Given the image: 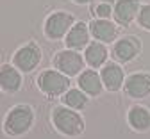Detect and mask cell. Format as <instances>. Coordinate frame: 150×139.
Returning <instances> with one entry per match:
<instances>
[{"instance_id": "cell-1", "label": "cell", "mask_w": 150, "mask_h": 139, "mask_svg": "<svg viewBox=\"0 0 150 139\" xmlns=\"http://www.w3.org/2000/svg\"><path fill=\"white\" fill-rule=\"evenodd\" d=\"M52 121L64 135H79L84 130V120L70 107H55L52 111Z\"/></svg>"}, {"instance_id": "cell-2", "label": "cell", "mask_w": 150, "mask_h": 139, "mask_svg": "<svg viewBox=\"0 0 150 139\" xmlns=\"http://www.w3.org/2000/svg\"><path fill=\"white\" fill-rule=\"evenodd\" d=\"M32 120H34V112L29 105H16L6 116L4 128L9 135H22L30 128Z\"/></svg>"}, {"instance_id": "cell-3", "label": "cell", "mask_w": 150, "mask_h": 139, "mask_svg": "<svg viewBox=\"0 0 150 139\" xmlns=\"http://www.w3.org/2000/svg\"><path fill=\"white\" fill-rule=\"evenodd\" d=\"M38 86L48 96H59L68 91L70 78L57 70H47L38 77Z\"/></svg>"}, {"instance_id": "cell-4", "label": "cell", "mask_w": 150, "mask_h": 139, "mask_svg": "<svg viewBox=\"0 0 150 139\" xmlns=\"http://www.w3.org/2000/svg\"><path fill=\"white\" fill-rule=\"evenodd\" d=\"M75 20L66 11H55L52 13L45 22V36L48 39H61L68 34V30L73 27Z\"/></svg>"}, {"instance_id": "cell-5", "label": "cell", "mask_w": 150, "mask_h": 139, "mask_svg": "<svg viewBox=\"0 0 150 139\" xmlns=\"http://www.w3.org/2000/svg\"><path fill=\"white\" fill-rule=\"evenodd\" d=\"M54 66L57 71L64 73L66 77H73V75H79L84 70V61H82V55L75 50H61L55 54L54 57Z\"/></svg>"}, {"instance_id": "cell-6", "label": "cell", "mask_w": 150, "mask_h": 139, "mask_svg": "<svg viewBox=\"0 0 150 139\" xmlns=\"http://www.w3.org/2000/svg\"><path fill=\"white\" fill-rule=\"evenodd\" d=\"M139 0H115V6H112V18L118 25L129 27L130 23L138 18L139 13Z\"/></svg>"}, {"instance_id": "cell-7", "label": "cell", "mask_w": 150, "mask_h": 139, "mask_svg": "<svg viewBox=\"0 0 150 139\" xmlns=\"http://www.w3.org/2000/svg\"><path fill=\"white\" fill-rule=\"evenodd\" d=\"M41 61V50L38 45L29 43L25 47H22L20 50H16L14 57H13V63L18 70L22 71H32Z\"/></svg>"}, {"instance_id": "cell-8", "label": "cell", "mask_w": 150, "mask_h": 139, "mask_svg": "<svg viewBox=\"0 0 150 139\" xmlns=\"http://www.w3.org/2000/svg\"><path fill=\"white\" fill-rule=\"evenodd\" d=\"M139 52H141V43L134 36H125L122 39H118L115 43V47H112V55H115V59L120 63L134 61L139 55Z\"/></svg>"}, {"instance_id": "cell-9", "label": "cell", "mask_w": 150, "mask_h": 139, "mask_svg": "<svg viewBox=\"0 0 150 139\" xmlns=\"http://www.w3.org/2000/svg\"><path fill=\"white\" fill-rule=\"evenodd\" d=\"M125 93L130 98H145L150 95V75L148 73H132L125 78Z\"/></svg>"}, {"instance_id": "cell-10", "label": "cell", "mask_w": 150, "mask_h": 139, "mask_svg": "<svg viewBox=\"0 0 150 139\" xmlns=\"http://www.w3.org/2000/svg\"><path fill=\"white\" fill-rule=\"evenodd\" d=\"M88 27H89V34L95 37L97 41H100V43H111V41H115V37L118 34L116 25L111 23L109 20L95 18Z\"/></svg>"}, {"instance_id": "cell-11", "label": "cell", "mask_w": 150, "mask_h": 139, "mask_svg": "<svg viewBox=\"0 0 150 139\" xmlns=\"http://www.w3.org/2000/svg\"><path fill=\"white\" fill-rule=\"evenodd\" d=\"M100 78H102V84L105 86L107 91H118L123 86L125 75H123V70H122L120 64H116V63H107L102 68Z\"/></svg>"}, {"instance_id": "cell-12", "label": "cell", "mask_w": 150, "mask_h": 139, "mask_svg": "<svg viewBox=\"0 0 150 139\" xmlns=\"http://www.w3.org/2000/svg\"><path fill=\"white\" fill-rule=\"evenodd\" d=\"M88 41H89V27L82 22H77L68 30L64 43L70 50L77 52V50H82L84 47H88Z\"/></svg>"}, {"instance_id": "cell-13", "label": "cell", "mask_w": 150, "mask_h": 139, "mask_svg": "<svg viewBox=\"0 0 150 139\" xmlns=\"http://www.w3.org/2000/svg\"><path fill=\"white\" fill-rule=\"evenodd\" d=\"M77 84H79V87H81L86 95H89V96L100 95V93H102V87H104L102 78H100V75H98L95 70H86V71H82V73L79 75Z\"/></svg>"}, {"instance_id": "cell-14", "label": "cell", "mask_w": 150, "mask_h": 139, "mask_svg": "<svg viewBox=\"0 0 150 139\" xmlns=\"http://www.w3.org/2000/svg\"><path fill=\"white\" fill-rule=\"evenodd\" d=\"M127 120L134 130H139V132L148 130L150 128V111L143 105H134V107H130Z\"/></svg>"}, {"instance_id": "cell-15", "label": "cell", "mask_w": 150, "mask_h": 139, "mask_svg": "<svg viewBox=\"0 0 150 139\" xmlns=\"http://www.w3.org/2000/svg\"><path fill=\"white\" fill-rule=\"evenodd\" d=\"M0 87L7 93H14L22 87V77L13 66L4 64L0 68Z\"/></svg>"}, {"instance_id": "cell-16", "label": "cell", "mask_w": 150, "mask_h": 139, "mask_svg": "<svg viewBox=\"0 0 150 139\" xmlns=\"http://www.w3.org/2000/svg\"><path fill=\"white\" fill-rule=\"evenodd\" d=\"M84 59L91 68H100L107 59V48L102 43H89L84 52Z\"/></svg>"}, {"instance_id": "cell-17", "label": "cell", "mask_w": 150, "mask_h": 139, "mask_svg": "<svg viewBox=\"0 0 150 139\" xmlns=\"http://www.w3.org/2000/svg\"><path fill=\"white\" fill-rule=\"evenodd\" d=\"M63 102L70 109H84L88 105V96L82 89H68L63 96Z\"/></svg>"}, {"instance_id": "cell-18", "label": "cell", "mask_w": 150, "mask_h": 139, "mask_svg": "<svg viewBox=\"0 0 150 139\" xmlns=\"http://www.w3.org/2000/svg\"><path fill=\"white\" fill-rule=\"evenodd\" d=\"M112 6H115L112 0H98L95 4V7H93V14L100 20H107L112 14Z\"/></svg>"}, {"instance_id": "cell-19", "label": "cell", "mask_w": 150, "mask_h": 139, "mask_svg": "<svg viewBox=\"0 0 150 139\" xmlns=\"http://www.w3.org/2000/svg\"><path fill=\"white\" fill-rule=\"evenodd\" d=\"M138 23L139 27H143L145 30H150V4H145L139 7V13H138Z\"/></svg>"}, {"instance_id": "cell-20", "label": "cell", "mask_w": 150, "mask_h": 139, "mask_svg": "<svg viewBox=\"0 0 150 139\" xmlns=\"http://www.w3.org/2000/svg\"><path fill=\"white\" fill-rule=\"evenodd\" d=\"M75 4H79V6H82V4H91V2H95V0H73Z\"/></svg>"}]
</instances>
